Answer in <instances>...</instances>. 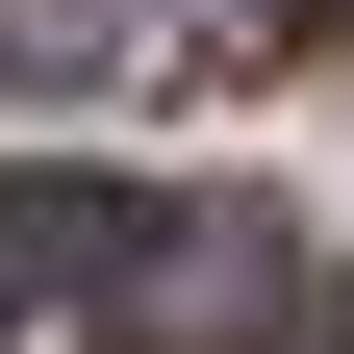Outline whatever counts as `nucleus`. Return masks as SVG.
Returning a JSON list of instances; mask_svg holds the SVG:
<instances>
[{
	"label": "nucleus",
	"instance_id": "1",
	"mask_svg": "<svg viewBox=\"0 0 354 354\" xmlns=\"http://www.w3.org/2000/svg\"><path fill=\"white\" fill-rule=\"evenodd\" d=\"M177 203L152 177H0V304H152Z\"/></svg>",
	"mask_w": 354,
	"mask_h": 354
},
{
	"label": "nucleus",
	"instance_id": "4",
	"mask_svg": "<svg viewBox=\"0 0 354 354\" xmlns=\"http://www.w3.org/2000/svg\"><path fill=\"white\" fill-rule=\"evenodd\" d=\"M279 354H354V279H304V304H279Z\"/></svg>",
	"mask_w": 354,
	"mask_h": 354
},
{
	"label": "nucleus",
	"instance_id": "3",
	"mask_svg": "<svg viewBox=\"0 0 354 354\" xmlns=\"http://www.w3.org/2000/svg\"><path fill=\"white\" fill-rule=\"evenodd\" d=\"M329 0H203V76H253V51H304Z\"/></svg>",
	"mask_w": 354,
	"mask_h": 354
},
{
	"label": "nucleus",
	"instance_id": "2",
	"mask_svg": "<svg viewBox=\"0 0 354 354\" xmlns=\"http://www.w3.org/2000/svg\"><path fill=\"white\" fill-rule=\"evenodd\" d=\"M253 279H279V228H253V203H177V253H152V304H127V329L203 354V329H253Z\"/></svg>",
	"mask_w": 354,
	"mask_h": 354
}]
</instances>
